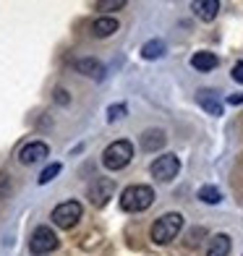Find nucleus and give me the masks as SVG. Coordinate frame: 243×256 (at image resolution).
Here are the masks:
<instances>
[{"label": "nucleus", "mask_w": 243, "mask_h": 256, "mask_svg": "<svg viewBox=\"0 0 243 256\" xmlns=\"http://www.w3.org/2000/svg\"><path fill=\"white\" fill-rule=\"evenodd\" d=\"M118 204H120L123 212H128V214L146 212V209L154 204V188L152 186H144V183H134V186L120 191Z\"/></svg>", "instance_id": "f257e3e1"}, {"label": "nucleus", "mask_w": 243, "mask_h": 256, "mask_svg": "<svg viewBox=\"0 0 243 256\" xmlns=\"http://www.w3.org/2000/svg\"><path fill=\"white\" fill-rule=\"evenodd\" d=\"M183 230V214L178 212H168L162 214L160 220H154L152 230H149V236H152V240L157 243V246H165V243L176 240L178 232Z\"/></svg>", "instance_id": "f03ea898"}, {"label": "nucleus", "mask_w": 243, "mask_h": 256, "mask_svg": "<svg viewBox=\"0 0 243 256\" xmlns=\"http://www.w3.org/2000/svg\"><path fill=\"white\" fill-rule=\"evenodd\" d=\"M134 160V144L128 138H118V142H112L105 152H102V165L108 170H123L128 162Z\"/></svg>", "instance_id": "7ed1b4c3"}, {"label": "nucleus", "mask_w": 243, "mask_h": 256, "mask_svg": "<svg viewBox=\"0 0 243 256\" xmlns=\"http://www.w3.org/2000/svg\"><path fill=\"white\" fill-rule=\"evenodd\" d=\"M58 248V236H55V230L48 228V225H40L37 230L32 232V238H29V251L34 256H48Z\"/></svg>", "instance_id": "20e7f679"}, {"label": "nucleus", "mask_w": 243, "mask_h": 256, "mask_svg": "<svg viewBox=\"0 0 243 256\" xmlns=\"http://www.w3.org/2000/svg\"><path fill=\"white\" fill-rule=\"evenodd\" d=\"M81 204L78 202H63V204H58L55 209H52V222L58 225V228H63V230H71L78 220H81Z\"/></svg>", "instance_id": "39448f33"}, {"label": "nucleus", "mask_w": 243, "mask_h": 256, "mask_svg": "<svg viewBox=\"0 0 243 256\" xmlns=\"http://www.w3.org/2000/svg\"><path fill=\"white\" fill-rule=\"evenodd\" d=\"M149 170H152V176L160 183H170L180 172V160L176 154H162V157H157L152 162V168H149Z\"/></svg>", "instance_id": "423d86ee"}, {"label": "nucleus", "mask_w": 243, "mask_h": 256, "mask_svg": "<svg viewBox=\"0 0 243 256\" xmlns=\"http://www.w3.org/2000/svg\"><path fill=\"white\" fill-rule=\"evenodd\" d=\"M115 194V180L112 178H97L89 186V202L94 206H105Z\"/></svg>", "instance_id": "0eeeda50"}, {"label": "nucleus", "mask_w": 243, "mask_h": 256, "mask_svg": "<svg viewBox=\"0 0 243 256\" xmlns=\"http://www.w3.org/2000/svg\"><path fill=\"white\" fill-rule=\"evenodd\" d=\"M44 157H50V146L44 142H29V144L21 146V152H18L21 165H37V162H42Z\"/></svg>", "instance_id": "6e6552de"}, {"label": "nucleus", "mask_w": 243, "mask_h": 256, "mask_svg": "<svg viewBox=\"0 0 243 256\" xmlns=\"http://www.w3.org/2000/svg\"><path fill=\"white\" fill-rule=\"evenodd\" d=\"M196 102L202 104V110H206L210 115H214V118L222 115V100H220V94L214 89H202L199 94H196Z\"/></svg>", "instance_id": "1a4fd4ad"}, {"label": "nucleus", "mask_w": 243, "mask_h": 256, "mask_svg": "<svg viewBox=\"0 0 243 256\" xmlns=\"http://www.w3.org/2000/svg\"><path fill=\"white\" fill-rule=\"evenodd\" d=\"M74 66H76L78 74H84L89 78H102V76H105V66H102L97 58H78Z\"/></svg>", "instance_id": "9d476101"}, {"label": "nucleus", "mask_w": 243, "mask_h": 256, "mask_svg": "<svg viewBox=\"0 0 243 256\" xmlns=\"http://www.w3.org/2000/svg\"><path fill=\"white\" fill-rule=\"evenodd\" d=\"M191 8H194V14L199 16L202 21H214L217 10H220V0H194Z\"/></svg>", "instance_id": "9b49d317"}, {"label": "nucleus", "mask_w": 243, "mask_h": 256, "mask_svg": "<svg viewBox=\"0 0 243 256\" xmlns=\"http://www.w3.org/2000/svg\"><path fill=\"white\" fill-rule=\"evenodd\" d=\"M118 18H112V16H100V18H94V24H92V34L94 37H100V40H105V37H110V34H115L118 32Z\"/></svg>", "instance_id": "f8f14e48"}, {"label": "nucleus", "mask_w": 243, "mask_h": 256, "mask_svg": "<svg viewBox=\"0 0 243 256\" xmlns=\"http://www.w3.org/2000/svg\"><path fill=\"white\" fill-rule=\"evenodd\" d=\"M217 66H220V58L214 52L202 50V52H194L191 55V68H196V71H202V74L212 71V68H217Z\"/></svg>", "instance_id": "ddd939ff"}, {"label": "nucleus", "mask_w": 243, "mask_h": 256, "mask_svg": "<svg viewBox=\"0 0 243 256\" xmlns=\"http://www.w3.org/2000/svg\"><path fill=\"white\" fill-rule=\"evenodd\" d=\"M230 248H233V240H230V236L220 232V236H214V238L210 240V246H206V254H204V256H230Z\"/></svg>", "instance_id": "4468645a"}, {"label": "nucleus", "mask_w": 243, "mask_h": 256, "mask_svg": "<svg viewBox=\"0 0 243 256\" xmlns=\"http://www.w3.org/2000/svg\"><path fill=\"white\" fill-rule=\"evenodd\" d=\"M160 146H165V131L149 128V131L142 136V149L144 152H160Z\"/></svg>", "instance_id": "2eb2a0df"}, {"label": "nucleus", "mask_w": 243, "mask_h": 256, "mask_svg": "<svg viewBox=\"0 0 243 256\" xmlns=\"http://www.w3.org/2000/svg\"><path fill=\"white\" fill-rule=\"evenodd\" d=\"M165 55V42L162 40H149L144 42V48H142V58L144 60H157V58Z\"/></svg>", "instance_id": "dca6fc26"}, {"label": "nucleus", "mask_w": 243, "mask_h": 256, "mask_svg": "<svg viewBox=\"0 0 243 256\" xmlns=\"http://www.w3.org/2000/svg\"><path fill=\"white\" fill-rule=\"evenodd\" d=\"M196 196H199L204 204H220L222 202V194H220V188H214V186H202Z\"/></svg>", "instance_id": "f3484780"}, {"label": "nucleus", "mask_w": 243, "mask_h": 256, "mask_svg": "<svg viewBox=\"0 0 243 256\" xmlns=\"http://www.w3.org/2000/svg\"><path fill=\"white\" fill-rule=\"evenodd\" d=\"M60 170H63V165H60V162H50V165H48V168H44V170L40 172L37 183H40V186H48L50 180H55L58 176H60Z\"/></svg>", "instance_id": "a211bd4d"}, {"label": "nucleus", "mask_w": 243, "mask_h": 256, "mask_svg": "<svg viewBox=\"0 0 243 256\" xmlns=\"http://www.w3.org/2000/svg\"><path fill=\"white\" fill-rule=\"evenodd\" d=\"M126 115H128V108H126L123 102H120V104H110V108H108V120H110V123L126 118Z\"/></svg>", "instance_id": "6ab92c4d"}, {"label": "nucleus", "mask_w": 243, "mask_h": 256, "mask_svg": "<svg viewBox=\"0 0 243 256\" xmlns=\"http://www.w3.org/2000/svg\"><path fill=\"white\" fill-rule=\"evenodd\" d=\"M126 6V0H100L97 8L100 10H120Z\"/></svg>", "instance_id": "aec40b11"}, {"label": "nucleus", "mask_w": 243, "mask_h": 256, "mask_svg": "<svg viewBox=\"0 0 243 256\" xmlns=\"http://www.w3.org/2000/svg\"><path fill=\"white\" fill-rule=\"evenodd\" d=\"M233 81H238V84H243V60H238L233 66Z\"/></svg>", "instance_id": "412c9836"}, {"label": "nucleus", "mask_w": 243, "mask_h": 256, "mask_svg": "<svg viewBox=\"0 0 243 256\" xmlns=\"http://www.w3.org/2000/svg\"><path fill=\"white\" fill-rule=\"evenodd\" d=\"M228 102H230V104H243V94H230Z\"/></svg>", "instance_id": "4be33fe9"}, {"label": "nucleus", "mask_w": 243, "mask_h": 256, "mask_svg": "<svg viewBox=\"0 0 243 256\" xmlns=\"http://www.w3.org/2000/svg\"><path fill=\"white\" fill-rule=\"evenodd\" d=\"M55 94H58V102H63V104L68 102V97H66V92H63V89H58V92H55Z\"/></svg>", "instance_id": "5701e85b"}]
</instances>
